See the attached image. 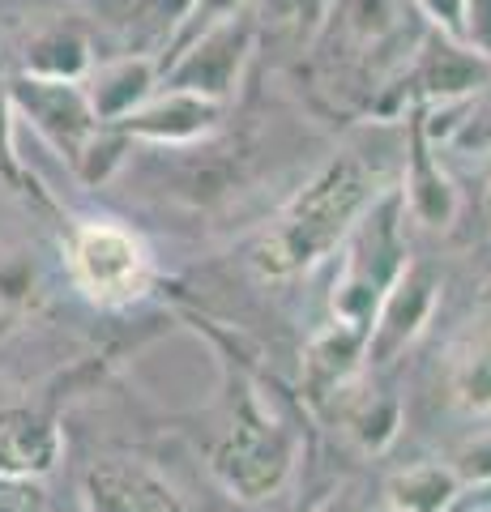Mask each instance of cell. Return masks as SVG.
<instances>
[{
  "mask_svg": "<svg viewBox=\"0 0 491 512\" xmlns=\"http://www.w3.org/2000/svg\"><path fill=\"white\" fill-rule=\"evenodd\" d=\"M380 171L359 154L334 158L299 197L282 210L257 244V269L265 278H291L299 269L325 261L346 244L355 222L380 197Z\"/></svg>",
  "mask_w": 491,
  "mask_h": 512,
  "instance_id": "obj_1",
  "label": "cell"
},
{
  "mask_svg": "<svg viewBox=\"0 0 491 512\" xmlns=\"http://www.w3.org/2000/svg\"><path fill=\"white\" fill-rule=\"evenodd\" d=\"M402 192L385 188L368 205V214L355 222V231L346 235V261L334 282V325H346L368 338V325L376 316V303L406 269V244L398 235L402 218Z\"/></svg>",
  "mask_w": 491,
  "mask_h": 512,
  "instance_id": "obj_2",
  "label": "cell"
},
{
  "mask_svg": "<svg viewBox=\"0 0 491 512\" xmlns=\"http://www.w3.org/2000/svg\"><path fill=\"white\" fill-rule=\"evenodd\" d=\"M69 274L73 286L99 308H129V303L146 299L154 282V265L146 244L124 231L120 222H82L69 235Z\"/></svg>",
  "mask_w": 491,
  "mask_h": 512,
  "instance_id": "obj_3",
  "label": "cell"
},
{
  "mask_svg": "<svg viewBox=\"0 0 491 512\" xmlns=\"http://www.w3.org/2000/svg\"><path fill=\"white\" fill-rule=\"evenodd\" d=\"M252 43H257V26H252L244 13H235V18L201 30L197 39L171 47V56L163 64V86L197 90L205 99L227 103L244 77Z\"/></svg>",
  "mask_w": 491,
  "mask_h": 512,
  "instance_id": "obj_4",
  "label": "cell"
},
{
  "mask_svg": "<svg viewBox=\"0 0 491 512\" xmlns=\"http://www.w3.org/2000/svg\"><path fill=\"white\" fill-rule=\"evenodd\" d=\"M291 440L287 431L257 414H244L235 423L223 444L214 453V474L223 478V487L235 491L240 500H265L274 495L291 474Z\"/></svg>",
  "mask_w": 491,
  "mask_h": 512,
  "instance_id": "obj_5",
  "label": "cell"
},
{
  "mask_svg": "<svg viewBox=\"0 0 491 512\" xmlns=\"http://www.w3.org/2000/svg\"><path fill=\"white\" fill-rule=\"evenodd\" d=\"M9 94H13L18 120L35 128L60 158L77 163V154L86 150V141L94 137V128H99V120H94V111L86 103L82 82H56V77L22 73L9 82Z\"/></svg>",
  "mask_w": 491,
  "mask_h": 512,
  "instance_id": "obj_6",
  "label": "cell"
},
{
  "mask_svg": "<svg viewBox=\"0 0 491 512\" xmlns=\"http://www.w3.org/2000/svg\"><path fill=\"white\" fill-rule=\"evenodd\" d=\"M440 295V278L432 265L423 261H406V269L398 274V282L385 291V299L376 303V316L368 325V338H363V355L368 363H393L423 333L427 316L436 308Z\"/></svg>",
  "mask_w": 491,
  "mask_h": 512,
  "instance_id": "obj_7",
  "label": "cell"
},
{
  "mask_svg": "<svg viewBox=\"0 0 491 512\" xmlns=\"http://www.w3.org/2000/svg\"><path fill=\"white\" fill-rule=\"evenodd\" d=\"M491 86V60L466 47L457 35L445 30H427L415 47V64H410V90L419 94L427 107L440 103H466L470 94Z\"/></svg>",
  "mask_w": 491,
  "mask_h": 512,
  "instance_id": "obj_8",
  "label": "cell"
},
{
  "mask_svg": "<svg viewBox=\"0 0 491 512\" xmlns=\"http://www.w3.org/2000/svg\"><path fill=\"white\" fill-rule=\"evenodd\" d=\"M227 103L205 99L197 90H176L163 86L141 103L129 120H120V128L133 141H154V146H188V141L210 137L223 124Z\"/></svg>",
  "mask_w": 491,
  "mask_h": 512,
  "instance_id": "obj_9",
  "label": "cell"
},
{
  "mask_svg": "<svg viewBox=\"0 0 491 512\" xmlns=\"http://www.w3.org/2000/svg\"><path fill=\"white\" fill-rule=\"evenodd\" d=\"M158 77H163V60L146 52H129V56L90 64V73L82 77V90H86L94 120L120 124L158 90Z\"/></svg>",
  "mask_w": 491,
  "mask_h": 512,
  "instance_id": "obj_10",
  "label": "cell"
},
{
  "mask_svg": "<svg viewBox=\"0 0 491 512\" xmlns=\"http://www.w3.org/2000/svg\"><path fill=\"white\" fill-rule=\"evenodd\" d=\"M90 512H184L163 478L141 461H99L86 474Z\"/></svg>",
  "mask_w": 491,
  "mask_h": 512,
  "instance_id": "obj_11",
  "label": "cell"
},
{
  "mask_svg": "<svg viewBox=\"0 0 491 512\" xmlns=\"http://www.w3.org/2000/svg\"><path fill=\"white\" fill-rule=\"evenodd\" d=\"M402 210L419 222V227L445 231L453 227L457 210H462V197H457V184L449 180V171L440 167L436 146L423 137V128L410 141L406 154V175H402Z\"/></svg>",
  "mask_w": 491,
  "mask_h": 512,
  "instance_id": "obj_12",
  "label": "cell"
},
{
  "mask_svg": "<svg viewBox=\"0 0 491 512\" xmlns=\"http://www.w3.org/2000/svg\"><path fill=\"white\" fill-rule=\"evenodd\" d=\"M60 461V431L35 410H0V478L30 483L52 474Z\"/></svg>",
  "mask_w": 491,
  "mask_h": 512,
  "instance_id": "obj_13",
  "label": "cell"
},
{
  "mask_svg": "<svg viewBox=\"0 0 491 512\" xmlns=\"http://www.w3.org/2000/svg\"><path fill=\"white\" fill-rule=\"evenodd\" d=\"M410 18H419L415 0H329L325 22L359 52H385L406 35Z\"/></svg>",
  "mask_w": 491,
  "mask_h": 512,
  "instance_id": "obj_14",
  "label": "cell"
},
{
  "mask_svg": "<svg viewBox=\"0 0 491 512\" xmlns=\"http://www.w3.org/2000/svg\"><path fill=\"white\" fill-rule=\"evenodd\" d=\"M462 478L449 461L406 466L385 483V512H449L462 495Z\"/></svg>",
  "mask_w": 491,
  "mask_h": 512,
  "instance_id": "obj_15",
  "label": "cell"
},
{
  "mask_svg": "<svg viewBox=\"0 0 491 512\" xmlns=\"http://www.w3.org/2000/svg\"><path fill=\"white\" fill-rule=\"evenodd\" d=\"M90 39L73 26H52V30H39L26 47V69L22 73H35V77H56V82H82L90 73Z\"/></svg>",
  "mask_w": 491,
  "mask_h": 512,
  "instance_id": "obj_16",
  "label": "cell"
},
{
  "mask_svg": "<svg viewBox=\"0 0 491 512\" xmlns=\"http://www.w3.org/2000/svg\"><path fill=\"white\" fill-rule=\"evenodd\" d=\"M449 380H453V397L462 410H474V414L491 410V325L470 333V338L457 346Z\"/></svg>",
  "mask_w": 491,
  "mask_h": 512,
  "instance_id": "obj_17",
  "label": "cell"
},
{
  "mask_svg": "<svg viewBox=\"0 0 491 512\" xmlns=\"http://www.w3.org/2000/svg\"><path fill=\"white\" fill-rule=\"evenodd\" d=\"M436 150H453L462 158H491V86L470 94L466 103H453V120Z\"/></svg>",
  "mask_w": 491,
  "mask_h": 512,
  "instance_id": "obj_18",
  "label": "cell"
},
{
  "mask_svg": "<svg viewBox=\"0 0 491 512\" xmlns=\"http://www.w3.org/2000/svg\"><path fill=\"white\" fill-rule=\"evenodd\" d=\"M329 0H244V18L252 26H321Z\"/></svg>",
  "mask_w": 491,
  "mask_h": 512,
  "instance_id": "obj_19",
  "label": "cell"
},
{
  "mask_svg": "<svg viewBox=\"0 0 491 512\" xmlns=\"http://www.w3.org/2000/svg\"><path fill=\"white\" fill-rule=\"evenodd\" d=\"M235 13H244V0H188L184 18H180V26H176V43H171V47L197 39L201 30L227 22V18H235Z\"/></svg>",
  "mask_w": 491,
  "mask_h": 512,
  "instance_id": "obj_20",
  "label": "cell"
},
{
  "mask_svg": "<svg viewBox=\"0 0 491 512\" xmlns=\"http://www.w3.org/2000/svg\"><path fill=\"white\" fill-rule=\"evenodd\" d=\"M355 436L368 444V448H385L393 436H398V406L385 402L376 414V406H363L355 414Z\"/></svg>",
  "mask_w": 491,
  "mask_h": 512,
  "instance_id": "obj_21",
  "label": "cell"
},
{
  "mask_svg": "<svg viewBox=\"0 0 491 512\" xmlns=\"http://www.w3.org/2000/svg\"><path fill=\"white\" fill-rule=\"evenodd\" d=\"M462 43L491 60V0H466L462 5Z\"/></svg>",
  "mask_w": 491,
  "mask_h": 512,
  "instance_id": "obj_22",
  "label": "cell"
},
{
  "mask_svg": "<svg viewBox=\"0 0 491 512\" xmlns=\"http://www.w3.org/2000/svg\"><path fill=\"white\" fill-rule=\"evenodd\" d=\"M453 470L462 483H491V436H479L474 444H466L462 453H457Z\"/></svg>",
  "mask_w": 491,
  "mask_h": 512,
  "instance_id": "obj_23",
  "label": "cell"
},
{
  "mask_svg": "<svg viewBox=\"0 0 491 512\" xmlns=\"http://www.w3.org/2000/svg\"><path fill=\"white\" fill-rule=\"evenodd\" d=\"M462 5L466 0H415L419 18H427V26L457 35V39H462Z\"/></svg>",
  "mask_w": 491,
  "mask_h": 512,
  "instance_id": "obj_24",
  "label": "cell"
},
{
  "mask_svg": "<svg viewBox=\"0 0 491 512\" xmlns=\"http://www.w3.org/2000/svg\"><path fill=\"white\" fill-rule=\"evenodd\" d=\"M18 163V111H13L9 82H0V167Z\"/></svg>",
  "mask_w": 491,
  "mask_h": 512,
  "instance_id": "obj_25",
  "label": "cell"
},
{
  "mask_svg": "<svg viewBox=\"0 0 491 512\" xmlns=\"http://www.w3.org/2000/svg\"><path fill=\"white\" fill-rule=\"evenodd\" d=\"M0 512H43V504L26 483H5L0 478Z\"/></svg>",
  "mask_w": 491,
  "mask_h": 512,
  "instance_id": "obj_26",
  "label": "cell"
},
{
  "mask_svg": "<svg viewBox=\"0 0 491 512\" xmlns=\"http://www.w3.org/2000/svg\"><path fill=\"white\" fill-rule=\"evenodd\" d=\"M316 512H355L351 504H346V500H338V495H334V500H329V504H321V508H316Z\"/></svg>",
  "mask_w": 491,
  "mask_h": 512,
  "instance_id": "obj_27",
  "label": "cell"
},
{
  "mask_svg": "<svg viewBox=\"0 0 491 512\" xmlns=\"http://www.w3.org/2000/svg\"><path fill=\"white\" fill-rule=\"evenodd\" d=\"M483 214L491 218V180H487V188H483Z\"/></svg>",
  "mask_w": 491,
  "mask_h": 512,
  "instance_id": "obj_28",
  "label": "cell"
},
{
  "mask_svg": "<svg viewBox=\"0 0 491 512\" xmlns=\"http://www.w3.org/2000/svg\"><path fill=\"white\" fill-rule=\"evenodd\" d=\"M380 512H385V508H380Z\"/></svg>",
  "mask_w": 491,
  "mask_h": 512,
  "instance_id": "obj_29",
  "label": "cell"
}]
</instances>
